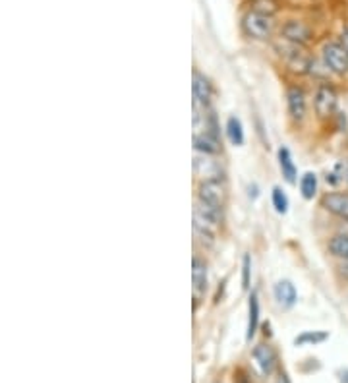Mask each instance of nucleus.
Segmentation results:
<instances>
[{
    "label": "nucleus",
    "mask_w": 348,
    "mask_h": 383,
    "mask_svg": "<svg viewBox=\"0 0 348 383\" xmlns=\"http://www.w3.org/2000/svg\"><path fill=\"white\" fill-rule=\"evenodd\" d=\"M321 60L331 70V74L348 76V52L341 41H329L321 49Z\"/></svg>",
    "instance_id": "nucleus-5"
},
{
    "label": "nucleus",
    "mask_w": 348,
    "mask_h": 383,
    "mask_svg": "<svg viewBox=\"0 0 348 383\" xmlns=\"http://www.w3.org/2000/svg\"><path fill=\"white\" fill-rule=\"evenodd\" d=\"M337 275H339V279L348 283V259L347 261H339V266H337Z\"/></svg>",
    "instance_id": "nucleus-23"
},
{
    "label": "nucleus",
    "mask_w": 348,
    "mask_h": 383,
    "mask_svg": "<svg viewBox=\"0 0 348 383\" xmlns=\"http://www.w3.org/2000/svg\"><path fill=\"white\" fill-rule=\"evenodd\" d=\"M196 199L202 204H207L211 207H217L225 211L226 199H228V190H226L225 180H207L199 182L196 190Z\"/></svg>",
    "instance_id": "nucleus-4"
},
{
    "label": "nucleus",
    "mask_w": 348,
    "mask_h": 383,
    "mask_svg": "<svg viewBox=\"0 0 348 383\" xmlns=\"http://www.w3.org/2000/svg\"><path fill=\"white\" fill-rule=\"evenodd\" d=\"M300 194L304 199H313L318 194V175L315 172H306L300 178Z\"/></svg>",
    "instance_id": "nucleus-19"
},
{
    "label": "nucleus",
    "mask_w": 348,
    "mask_h": 383,
    "mask_svg": "<svg viewBox=\"0 0 348 383\" xmlns=\"http://www.w3.org/2000/svg\"><path fill=\"white\" fill-rule=\"evenodd\" d=\"M277 159H279V169H281V175L289 182V184H294L298 177V169L294 161H292V155H290V149L281 146L279 151H277Z\"/></svg>",
    "instance_id": "nucleus-15"
},
{
    "label": "nucleus",
    "mask_w": 348,
    "mask_h": 383,
    "mask_svg": "<svg viewBox=\"0 0 348 383\" xmlns=\"http://www.w3.org/2000/svg\"><path fill=\"white\" fill-rule=\"evenodd\" d=\"M194 149H196V153L219 155L223 151V143H221V138L209 132L194 134Z\"/></svg>",
    "instance_id": "nucleus-14"
},
{
    "label": "nucleus",
    "mask_w": 348,
    "mask_h": 383,
    "mask_svg": "<svg viewBox=\"0 0 348 383\" xmlns=\"http://www.w3.org/2000/svg\"><path fill=\"white\" fill-rule=\"evenodd\" d=\"M327 252L333 256V258L347 261L348 259V235L347 232H335L329 240H327Z\"/></svg>",
    "instance_id": "nucleus-16"
},
{
    "label": "nucleus",
    "mask_w": 348,
    "mask_h": 383,
    "mask_svg": "<svg viewBox=\"0 0 348 383\" xmlns=\"http://www.w3.org/2000/svg\"><path fill=\"white\" fill-rule=\"evenodd\" d=\"M286 112H289V118L294 122V124H300L304 122L306 114H308V95H306L304 88H300L296 83H292L286 89Z\"/></svg>",
    "instance_id": "nucleus-6"
},
{
    "label": "nucleus",
    "mask_w": 348,
    "mask_h": 383,
    "mask_svg": "<svg viewBox=\"0 0 348 383\" xmlns=\"http://www.w3.org/2000/svg\"><path fill=\"white\" fill-rule=\"evenodd\" d=\"M339 230H341V232H347V235H348V221H342L341 229H339Z\"/></svg>",
    "instance_id": "nucleus-27"
},
{
    "label": "nucleus",
    "mask_w": 348,
    "mask_h": 383,
    "mask_svg": "<svg viewBox=\"0 0 348 383\" xmlns=\"http://www.w3.org/2000/svg\"><path fill=\"white\" fill-rule=\"evenodd\" d=\"M339 93L331 81H321L313 91V112L319 120H329L337 114Z\"/></svg>",
    "instance_id": "nucleus-2"
},
{
    "label": "nucleus",
    "mask_w": 348,
    "mask_h": 383,
    "mask_svg": "<svg viewBox=\"0 0 348 383\" xmlns=\"http://www.w3.org/2000/svg\"><path fill=\"white\" fill-rule=\"evenodd\" d=\"M273 296H275L277 304L281 308H292L298 300V293L294 283L289 279H281L277 281L275 287H273Z\"/></svg>",
    "instance_id": "nucleus-13"
},
{
    "label": "nucleus",
    "mask_w": 348,
    "mask_h": 383,
    "mask_svg": "<svg viewBox=\"0 0 348 383\" xmlns=\"http://www.w3.org/2000/svg\"><path fill=\"white\" fill-rule=\"evenodd\" d=\"M250 283H252V258L250 254H246L242 258V288L250 290Z\"/></svg>",
    "instance_id": "nucleus-22"
},
{
    "label": "nucleus",
    "mask_w": 348,
    "mask_h": 383,
    "mask_svg": "<svg viewBox=\"0 0 348 383\" xmlns=\"http://www.w3.org/2000/svg\"><path fill=\"white\" fill-rule=\"evenodd\" d=\"M257 327H260V298H257V293H252L248 298V341H252V337L257 333Z\"/></svg>",
    "instance_id": "nucleus-17"
},
{
    "label": "nucleus",
    "mask_w": 348,
    "mask_h": 383,
    "mask_svg": "<svg viewBox=\"0 0 348 383\" xmlns=\"http://www.w3.org/2000/svg\"><path fill=\"white\" fill-rule=\"evenodd\" d=\"M327 339H329V333L327 331H304L294 339V345H319V343H323Z\"/></svg>",
    "instance_id": "nucleus-20"
},
{
    "label": "nucleus",
    "mask_w": 348,
    "mask_h": 383,
    "mask_svg": "<svg viewBox=\"0 0 348 383\" xmlns=\"http://www.w3.org/2000/svg\"><path fill=\"white\" fill-rule=\"evenodd\" d=\"M234 383H252L250 382V377L246 376V372H236V377H234Z\"/></svg>",
    "instance_id": "nucleus-24"
},
{
    "label": "nucleus",
    "mask_w": 348,
    "mask_h": 383,
    "mask_svg": "<svg viewBox=\"0 0 348 383\" xmlns=\"http://www.w3.org/2000/svg\"><path fill=\"white\" fill-rule=\"evenodd\" d=\"M207 275H209V267L207 261L202 256H194L192 259V285H194V300H197L205 295L207 290Z\"/></svg>",
    "instance_id": "nucleus-11"
},
{
    "label": "nucleus",
    "mask_w": 348,
    "mask_h": 383,
    "mask_svg": "<svg viewBox=\"0 0 348 383\" xmlns=\"http://www.w3.org/2000/svg\"><path fill=\"white\" fill-rule=\"evenodd\" d=\"M339 41H341L342 47H344V49H347V52H348V25L341 31V39H339Z\"/></svg>",
    "instance_id": "nucleus-25"
},
{
    "label": "nucleus",
    "mask_w": 348,
    "mask_h": 383,
    "mask_svg": "<svg viewBox=\"0 0 348 383\" xmlns=\"http://www.w3.org/2000/svg\"><path fill=\"white\" fill-rule=\"evenodd\" d=\"M194 172L199 178V182H207V180H225V172L221 163L215 159V155H203L196 153L194 159Z\"/></svg>",
    "instance_id": "nucleus-7"
},
{
    "label": "nucleus",
    "mask_w": 348,
    "mask_h": 383,
    "mask_svg": "<svg viewBox=\"0 0 348 383\" xmlns=\"http://www.w3.org/2000/svg\"><path fill=\"white\" fill-rule=\"evenodd\" d=\"M271 201H273V207H275L277 213L284 215L289 211V196L284 194L283 188L275 186L273 192H271Z\"/></svg>",
    "instance_id": "nucleus-21"
},
{
    "label": "nucleus",
    "mask_w": 348,
    "mask_h": 383,
    "mask_svg": "<svg viewBox=\"0 0 348 383\" xmlns=\"http://www.w3.org/2000/svg\"><path fill=\"white\" fill-rule=\"evenodd\" d=\"M242 25H244V31L250 37L260 39V41H267L275 33V20H273V16L260 12V10H250L244 16Z\"/></svg>",
    "instance_id": "nucleus-3"
},
{
    "label": "nucleus",
    "mask_w": 348,
    "mask_h": 383,
    "mask_svg": "<svg viewBox=\"0 0 348 383\" xmlns=\"http://www.w3.org/2000/svg\"><path fill=\"white\" fill-rule=\"evenodd\" d=\"M277 52L281 54V59L284 60V64L289 66L290 72L294 74H310V70L313 66V59L308 54V51L304 49V45L290 43L286 39L281 37L279 43H275Z\"/></svg>",
    "instance_id": "nucleus-1"
},
{
    "label": "nucleus",
    "mask_w": 348,
    "mask_h": 383,
    "mask_svg": "<svg viewBox=\"0 0 348 383\" xmlns=\"http://www.w3.org/2000/svg\"><path fill=\"white\" fill-rule=\"evenodd\" d=\"M192 93H194V105L197 107H205L211 103V97L215 93L213 89V83L207 76L199 72V70H194V78H192Z\"/></svg>",
    "instance_id": "nucleus-10"
},
{
    "label": "nucleus",
    "mask_w": 348,
    "mask_h": 383,
    "mask_svg": "<svg viewBox=\"0 0 348 383\" xmlns=\"http://www.w3.org/2000/svg\"><path fill=\"white\" fill-rule=\"evenodd\" d=\"M281 37L290 41V43L304 45L306 47L313 39V33L308 23L300 22V20H286L281 25Z\"/></svg>",
    "instance_id": "nucleus-9"
},
{
    "label": "nucleus",
    "mask_w": 348,
    "mask_h": 383,
    "mask_svg": "<svg viewBox=\"0 0 348 383\" xmlns=\"http://www.w3.org/2000/svg\"><path fill=\"white\" fill-rule=\"evenodd\" d=\"M226 138L231 140L232 146H244V140H246V136H244V126H242V120L238 117H228L226 120Z\"/></svg>",
    "instance_id": "nucleus-18"
},
{
    "label": "nucleus",
    "mask_w": 348,
    "mask_h": 383,
    "mask_svg": "<svg viewBox=\"0 0 348 383\" xmlns=\"http://www.w3.org/2000/svg\"><path fill=\"white\" fill-rule=\"evenodd\" d=\"M347 182H348V178H347Z\"/></svg>",
    "instance_id": "nucleus-28"
},
{
    "label": "nucleus",
    "mask_w": 348,
    "mask_h": 383,
    "mask_svg": "<svg viewBox=\"0 0 348 383\" xmlns=\"http://www.w3.org/2000/svg\"><path fill=\"white\" fill-rule=\"evenodd\" d=\"M319 206L337 219L348 221V192H325L319 199Z\"/></svg>",
    "instance_id": "nucleus-8"
},
{
    "label": "nucleus",
    "mask_w": 348,
    "mask_h": 383,
    "mask_svg": "<svg viewBox=\"0 0 348 383\" xmlns=\"http://www.w3.org/2000/svg\"><path fill=\"white\" fill-rule=\"evenodd\" d=\"M275 383H290V379L286 374H279V377H277Z\"/></svg>",
    "instance_id": "nucleus-26"
},
{
    "label": "nucleus",
    "mask_w": 348,
    "mask_h": 383,
    "mask_svg": "<svg viewBox=\"0 0 348 383\" xmlns=\"http://www.w3.org/2000/svg\"><path fill=\"white\" fill-rule=\"evenodd\" d=\"M254 360L260 366L263 376H271L277 368V353L273 346L269 345H257L254 348Z\"/></svg>",
    "instance_id": "nucleus-12"
}]
</instances>
